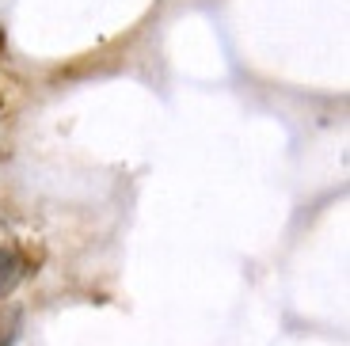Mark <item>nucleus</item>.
Listing matches in <instances>:
<instances>
[{
  "label": "nucleus",
  "instance_id": "nucleus-1",
  "mask_svg": "<svg viewBox=\"0 0 350 346\" xmlns=\"http://www.w3.org/2000/svg\"><path fill=\"white\" fill-rule=\"evenodd\" d=\"M19 278H23V263H19V255L12 248H0V297L12 293Z\"/></svg>",
  "mask_w": 350,
  "mask_h": 346
},
{
  "label": "nucleus",
  "instance_id": "nucleus-2",
  "mask_svg": "<svg viewBox=\"0 0 350 346\" xmlns=\"http://www.w3.org/2000/svg\"><path fill=\"white\" fill-rule=\"evenodd\" d=\"M19 331V312L16 308H0V346H12Z\"/></svg>",
  "mask_w": 350,
  "mask_h": 346
}]
</instances>
